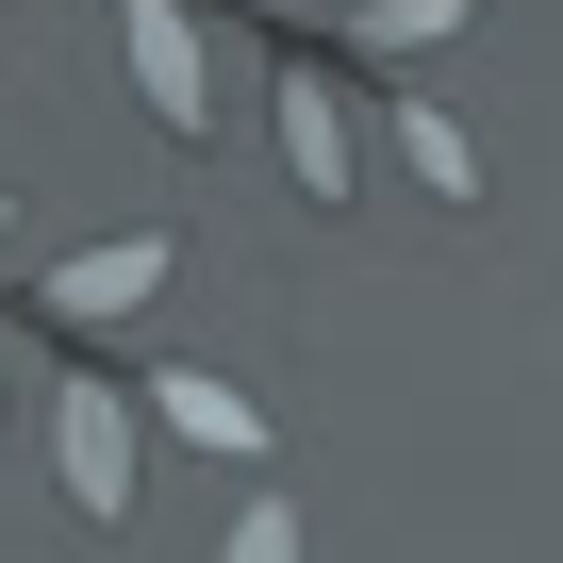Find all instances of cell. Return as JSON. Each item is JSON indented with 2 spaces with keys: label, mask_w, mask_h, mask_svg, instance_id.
<instances>
[{
  "label": "cell",
  "mask_w": 563,
  "mask_h": 563,
  "mask_svg": "<svg viewBox=\"0 0 563 563\" xmlns=\"http://www.w3.org/2000/svg\"><path fill=\"white\" fill-rule=\"evenodd\" d=\"M34 431H51L67 514H84V530H117V514H133V481H150V398H133V382H100V365H34Z\"/></svg>",
  "instance_id": "1"
},
{
  "label": "cell",
  "mask_w": 563,
  "mask_h": 563,
  "mask_svg": "<svg viewBox=\"0 0 563 563\" xmlns=\"http://www.w3.org/2000/svg\"><path fill=\"white\" fill-rule=\"evenodd\" d=\"M117 67H133V100L166 117V150H199V133H216V51H199V0H117Z\"/></svg>",
  "instance_id": "2"
},
{
  "label": "cell",
  "mask_w": 563,
  "mask_h": 563,
  "mask_svg": "<svg viewBox=\"0 0 563 563\" xmlns=\"http://www.w3.org/2000/svg\"><path fill=\"white\" fill-rule=\"evenodd\" d=\"M183 282V249L166 232H100V249H67V265H34V316L51 332H117V316H150Z\"/></svg>",
  "instance_id": "3"
},
{
  "label": "cell",
  "mask_w": 563,
  "mask_h": 563,
  "mask_svg": "<svg viewBox=\"0 0 563 563\" xmlns=\"http://www.w3.org/2000/svg\"><path fill=\"white\" fill-rule=\"evenodd\" d=\"M265 133H282V183H299V199H349V183H365V150H349V84H332L316 51L265 67Z\"/></svg>",
  "instance_id": "4"
},
{
  "label": "cell",
  "mask_w": 563,
  "mask_h": 563,
  "mask_svg": "<svg viewBox=\"0 0 563 563\" xmlns=\"http://www.w3.org/2000/svg\"><path fill=\"white\" fill-rule=\"evenodd\" d=\"M133 398H150L166 448H216V464H265V431H282V415H265L249 382H216V365H166V382H133Z\"/></svg>",
  "instance_id": "5"
},
{
  "label": "cell",
  "mask_w": 563,
  "mask_h": 563,
  "mask_svg": "<svg viewBox=\"0 0 563 563\" xmlns=\"http://www.w3.org/2000/svg\"><path fill=\"white\" fill-rule=\"evenodd\" d=\"M382 150H398V166H415V183H431V199H448V216H464V199H481V133H464V117H448V100H398V117H382Z\"/></svg>",
  "instance_id": "6"
},
{
  "label": "cell",
  "mask_w": 563,
  "mask_h": 563,
  "mask_svg": "<svg viewBox=\"0 0 563 563\" xmlns=\"http://www.w3.org/2000/svg\"><path fill=\"white\" fill-rule=\"evenodd\" d=\"M448 34H464V0H365V18H349V51H382V67H415Z\"/></svg>",
  "instance_id": "7"
},
{
  "label": "cell",
  "mask_w": 563,
  "mask_h": 563,
  "mask_svg": "<svg viewBox=\"0 0 563 563\" xmlns=\"http://www.w3.org/2000/svg\"><path fill=\"white\" fill-rule=\"evenodd\" d=\"M232 563H299V514H282V497H249V514H232Z\"/></svg>",
  "instance_id": "8"
},
{
  "label": "cell",
  "mask_w": 563,
  "mask_h": 563,
  "mask_svg": "<svg viewBox=\"0 0 563 563\" xmlns=\"http://www.w3.org/2000/svg\"><path fill=\"white\" fill-rule=\"evenodd\" d=\"M0 249H18V199H0Z\"/></svg>",
  "instance_id": "9"
}]
</instances>
